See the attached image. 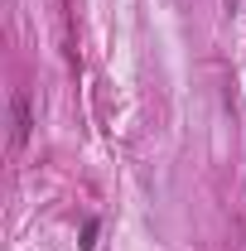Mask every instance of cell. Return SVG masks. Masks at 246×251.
Returning a JSON list of instances; mask_svg holds the SVG:
<instances>
[{
	"mask_svg": "<svg viewBox=\"0 0 246 251\" xmlns=\"http://www.w3.org/2000/svg\"><path fill=\"white\" fill-rule=\"evenodd\" d=\"M29 140V97L15 92V145H25Z\"/></svg>",
	"mask_w": 246,
	"mask_h": 251,
	"instance_id": "obj_1",
	"label": "cell"
}]
</instances>
